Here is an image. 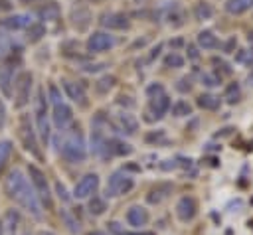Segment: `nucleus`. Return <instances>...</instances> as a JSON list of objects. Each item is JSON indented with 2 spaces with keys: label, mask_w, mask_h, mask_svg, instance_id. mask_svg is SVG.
Returning a JSON list of instances; mask_svg holds the SVG:
<instances>
[{
  "label": "nucleus",
  "mask_w": 253,
  "mask_h": 235,
  "mask_svg": "<svg viewBox=\"0 0 253 235\" xmlns=\"http://www.w3.org/2000/svg\"><path fill=\"white\" fill-rule=\"evenodd\" d=\"M6 192H8V197L14 199L22 209L32 213L36 219L42 217V203H40L34 188L30 186L28 178L20 170H12L8 174V178H6Z\"/></svg>",
  "instance_id": "f257e3e1"
},
{
  "label": "nucleus",
  "mask_w": 253,
  "mask_h": 235,
  "mask_svg": "<svg viewBox=\"0 0 253 235\" xmlns=\"http://www.w3.org/2000/svg\"><path fill=\"white\" fill-rule=\"evenodd\" d=\"M59 152H61V156H63L67 162H71V164H79V162H83V160L87 158L85 140H83L79 128H77V130H71L69 134L63 136V140H61V144H59Z\"/></svg>",
  "instance_id": "f03ea898"
},
{
  "label": "nucleus",
  "mask_w": 253,
  "mask_h": 235,
  "mask_svg": "<svg viewBox=\"0 0 253 235\" xmlns=\"http://www.w3.org/2000/svg\"><path fill=\"white\" fill-rule=\"evenodd\" d=\"M28 174H30V182H32V188H34L38 199H40L47 209H51V192H49V184H47L45 174H43L36 164H30V166H28Z\"/></svg>",
  "instance_id": "7ed1b4c3"
},
{
  "label": "nucleus",
  "mask_w": 253,
  "mask_h": 235,
  "mask_svg": "<svg viewBox=\"0 0 253 235\" xmlns=\"http://www.w3.org/2000/svg\"><path fill=\"white\" fill-rule=\"evenodd\" d=\"M134 186V180L125 172V170H117L109 176L107 180V188H105V194L109 197H117V196H123V194H128Z\"/></svg>",
  "instance_id": "20e7f679"
},
{
  "label": "nucleus",
  "mask_w": 253,
  "mask_h": 235,
  "mask_svg": "<svg viewBox=\"0 0 253 235\" xmlns=\"http://www.w3.org/2000/svg\"><path fill=\"white\" fill-rule=\"evenodd\" d=\"M18 134H20V140H22L24 148L30 150L36 158H42V152H40L38 140H36V130H34V126H32V122H30V118H28V115H22V117H20V130H18Z\"/></svg>",
  "instance_id": "39448f33"
},
{
  "label": "nucleus",
  "mask_w": 253,
  "mask_h": 235,
  "mask_svg": "<svg viewBox=\"0 0 253 235\" xmlns=\"http://www.w3.org/2000/svg\"><path fill=\"white\" fill-rule=\"evenodd\" d=\"M20 63V57L14 61V55L0 61V89L6 97H12V83H14V71Z\"/></svg>",
  "instance_id": "423d86ee"
},
{
  "label": "nucleus",
  "mask_w": 253,
  "mask_h": 235,
  "mask_svg": "<svg viewBox=\"0 0 253 235\" xmlns=\"http://www.w3.org/2000/svg\"><path fill=\"white\" fill-rule=\"evenodd\" d=\"M30 89H32V75L28 71H22L16 77V93H14V105L18 109H22L24 105H28L30 101Z\"/></svg>",
  "instance_id": "0eeeda50"
},
{
  "label": "nucleus",
  "mask_w": 253,
  "mask_h": 235,
  "mask_svg": "<svg viewBox=\"0 0 253 235\" xmlns=\"http://www.w3.org/2000/svg\"><path fill=\"white\" fill-rule=\"evenodd\" d=\"M99 188V176L97 174H85L77 184H75V190H73V196L77 199H85V197H91Z\"/></svg>",
  "instance_id": "6e6552de"
},
{
  "label": "nucleus",
  "mask_w": 253,
  "mask_h": 235,
  "mask_svg": "<svg viewBox=\"0 0 253 235\" xmlns=\"http://www.w3.org/2000/svg\"><path fill=\"white\" fill-rule=\"evenodd\" d=\"M196 213H198V203H196V199L192 196H184V197L178 199V203H176V217L182 223L192 221L196 217Z\"/></svg>",
  "instance_id": "1a4fd4ad"
},
{
  "label": "nucleus",
  "mask_w": 253,
  "mask_h": 235,
  "mask_svg": "<svg viewBox=\"0 0 253 235\" xmlns=\"http://www.w3.org/2000/svg\"><path fill=\"white\" fill-rule=\"evenodd\" d=\"M36 122H38L40 138H42L43 142H47V140H49V122H47V117H45V99H43V93H42V91H40V95H38Z\"/></svg>",
  "instance_id": "9d476101"
},
{
  "label": "nucleus",
  "mask_w": 253,
  "mask_h": 235,
  "mask_svg": "<svg viewBox=\"0 0 253 235\" xmlns=\"http://www.w3.org/2000/svg\"><path fill=\"white\" fill-rule=\"evenodd\" d=\"M113 45H115V38L109 36L107 32H93L89 36V39H87V49L93 51V53L95 51H105V49H109Z\"/></svg>",
  "instance_id": "9b49d317"
},
{
  "label": "nucleus",
  "mask_w": 253,
  "mask_h": 235,
  "mask_svg": "<svg viewBox=\"0 0 253 235\" xmlns=\"http://www.w3.org/2000/svg\"><path fill=\"white\" fill-rule=\"evenodd\" d=\"M170 109V99L166 93H160L156 97H150V103H148V111H150V120L154 118H162Z\"/></svg>",
  "instance_id": "f8f14e48"
},
{
  "label": "nucleus",
  "mask_w": 253,
  "mask_h": 235,
  "mask_svg": "<svg viewBox=\"0 0 253 235\" xmlns=\"http://www.w3.org/2000/svg\"><path fill=\"white\" fill-rule=\"evenodd\" d=\"M2 28L10 30V32H16V30H24V28H30L32 26V16L30 14H14V16H8L0 22Z\"/></svg>",
  "instance_id": "ddd939ff"
},
{
  "label": "nucleus",
  "mask_w": 253,
  "mask_h": 235,
  "mask_svg": "<svg viewBox=\"0 0 253 235\" xmlns=\"http://www.w3.org/2000/svg\"><path fill=\"white\" fill-rule=\"evenodd\" d=\"M170 194H172V184L162 182V184H156V186L146 194V201L152 203V205H158V203H162Z\"/></svg>",
  "instance_id": "4468645a"
},
{
  "label": "nucleus",
  "mask_w": 253,
  "mask_h": 235,
  "mask_svg": "<svg viewBox=\"0 0 253 235\" xmlns=\"http://www.w3.org/2000/svg\"><path fill=\"white\" fill-rule=\"evenodd\" d=\"M71 118H73V111L65 103H59L53 107V124L57 128H65L71 122Z\"/></svg>",
  "instance_id": "2eb2a0df"
},
{
  "label": "nucleus",
  "mask_w": 253,
  "mask_h": 235,
  "mask_svg": "<svg viewBox=\"0 0 253 235\" xmlns=\"http://www.w3.org/2000/svg\"><path fill=\"white\" fill-rule=\"evenodd\" d=\"M101 24L109 30H126L128 28V18L125 14H119V12H111V14H105L101 18Z\"/></svg>",
  "instance_id": "dca6fc26"
},
{
  "label": "nucleus",
  "mask_w": 253,
  "mask_h": 235,
  "mask_svg": "<svg viewBox=\"0 0 253 235\" xmlns=\"http://www.w3.org/2000/svg\"><path fill=\"white\" fill-rule=\"evenodd\" d=\"M0 225H2V233L4 235H16L18 225H20V213H18V209H8L4 213Z\"/></svg>",
  "instance_id": "f3484780"
},
{
  "label": "nucleus",
  "mask_w": 253,
  "mask_h": 235,
  "mask_svg": "<svg viewBox=\"0 0 253 235\" xmlns=\"http://www.w3.org/2000/svg\"><path fill=\"white\" fill-rule=\"evenodd\" d=\"M105 150H107V156H128V154H132V146L119 140V138L107 140Z\"/></svg>",
  "instance_id": "a211bd4d"
},
{
  "label": "nucleus",
  "mask_w": 253,
  "mask_h": 235,
  "mask_svg": "<svg viewBox=\"0 0 253 235\" xmlns=\"http://www.w3.org/2000/svg\"><path fill=\"white\" fill-rule=\"evenodd\" d=\"M126 221H128V225H132V227L138 229V227H142V225L148 223V211L144 207H140V205H132L126 211Z\"/></svg>",
  "instance_id": "6ab92c4d"
},
{
  "label": "nucleus",
  "mask_w": 253,
  "mask_h": 235,
  "mask_svg": "<svg viewBox=\"0 0 253 235\" xmlns=\"http://www.w3.org/2000/svg\"><path fill=\"white\" fill-rule=\"evenodd\" d=\"M117 126L121 132H126V134H134L138 130V122L130 113H121L117 117Z\"/></svg>",
  "instance_id": "aec40b11"
},
{
  "label": "nucleus",
  "mask_w": 253,
  "mask_h": 235,
  "mask_svg": "<svg viewBox=\"0 0 253 235\" xmlns=\"http://www.w3.org/2000/svg\"><path fill=\"white\" fill-rule=\"evenodd\" d=\"M14 49L18 51L20 49V43L14 41L10 36L0 34V61L6 59V57H10V55H14Z\"/></svg>",
  "instance_id": "412c9836"
},
{
  "label": "nucleus",
  "mask_w": 253,
  "mask_h": 235,
  "mask_svg": "<svg viewBox=\"0 0 253 235\" xmlns=\"http://www.w3.org/2000/svg\"><path fill=\"white\" fill-rule=\"evenodd\" d=\"M65 93L69 95V99H73L75 103H85V87L81 83H73V81H65L63 83Z\"/></svg>",
  "instance_id": "4be33fe9"
},
{
  "label": "nucleus",
  "mask_w": 253,
  "mask_h": 235,
  "mask_svg": "<svg viewBox=\"0 0 253 235\" xmlns=\"http://www.w3.org/2000/svg\"><path fill=\"white\" fill-rule=\"evenodd\" d=\"M105 144H107V138L101 134V130H93L91 134V152L97 154V156H107V150H105Z\"/></svg>",
  "instance_id": "5701e85b"
},
{
  "label": "nucleus",
  "mask_w": 253,
  "mask_h": 235,
  "mask_svg": "<svg viewBox=\"0 0 253 235\" xmlns=\"http://www.w3.org/2000/svg\"><path fill=\"white\" fill-rule=\"evenodd\" d=\"M219 97H215V95H211V93H204V95H200L198 97V101H196V105L200 107V109H206V111H215L217 107H219Z\"/></svg>",
  "instance_id": "b1692460"
},
{
  "label": "nucleus",
  "mask_w": 253,
  "mask_h": 235,
  "mask_svg": "<svg viewBox=\"0 0 253 235\" xmlns=\"http://www.w3.org/2000/svg\"><path fill=\"white\" fill-rule=\"evenodd\" d=\"M198 43H200V47H204V49H215V47L219 45L217 38H215L210 30H204V32L198 34Z\"/></svg>",
  "instance_id": "393cba45"
},
{
  "label": "nucleus",
  "mask_w": 253,
  "mask_h": 235,
  "mask_svg": "<svg viewBox=\"0 0 253 235\" xmlns=\"http://www.w3.org/2000/svg\"><path fill=\"white\" fill-rule=\"evenodd\" d=\"M251 6H253V0H227L225 2V10L229 14H243Z\"/></svg>",
  "instance_id": "a878e982"
},
{
  "label": "nucleus",
  "mask_w": 253,
  "mask_h": 235,
  "mask_svg": "<svg viewBox=\"0 0 253 235\" xmlns=\"http://www.w3.org/2000/svg\"><path fill=\"white\" fill-rule=\"evenodd\" d=\"M194 16H196V20H210L213 16L211 4L210 2H198L194 6Z\"/></svg>",
  "instance_id": "bb28decb"
},
{
  "label": "nucleus",
  "mask_w": 253,
  "mask_h": 235,
  "mask_svg": "<svg viewBox=\"0 0 253 235\" xmlns=\"http://www.w3.org/2000/svg\"><path fill=\"white\" fill-rule=\"evenodd\" d=\"M40 16H42V20L53 22V20H57V18H59V6H57V4H53V2H49V4H45V6L40 10Z\"/></svg>",
  "instance_id": "cd10ccee"
},
{
  "label": "nucleus",
  "mask_w": 253,
  "mask_h": 235,
  "mask_svg": "<svg viewBox=\"0 0 253 235\" xmlns=\"http://www.w3.org/2000/svg\"><path fill=\"white\" fill-rule=\"evenodd\" d=\"M89 211L93 215H103L107 211V201L103 197H99V196H91V199H89Z\"/></svg>",
  "instance_id": "c85d7f7f"
},
{
  "label": "nucleus",
  "mask_w": 253,
  "mask_h": 235,
  "mask_svg": "<svg viewBox=\"0 0 253 235\" xmlns=\"http://www.w3.org/2000/svg\"><path fill=\"white\" fill-rule=\"evenodd\" d=\"M172 115L174 117H188V115H192V105L188 101L180 99V101H176L172 105Z\"/></svg>",
  "instance_id": "c756f323"
},
{
  "label": "nucleus",
  "mask_w": 253,
  "mask_h": 235,
  "mask_svg": "<svg viewBox=\"0 0 253 235\" xmlns=\"http://www.w3.org/2000/svg\"><path fill=\"white\" fill-rule=\"evenodd\" d=\"M10 154H12V142H10V140H2V142H0V172H2V168L6 166Z\"/></svg>",
  "instance_id": "7c9ffc66"
},
{
  "label": "nucleus",
  "mask_w": 253,
  "mask_h": 235,
  "mask_svg": "<svg viewBox=\"0 0 253 235\" xmlns=\"http://www.w3.org/2000/svg\"><path fill=\"white\" fill-rule=\"evenodd\" d=\"M42 36H45L43 24H32V26L28 28V39H30V41H38Z\"/></svg>",
  "instance_id": "2f4dec72"
},
{
  "label": "nucleus",
  "mask_w": 253,
  "mask_h": 235,
  "mask_svg": "<svg viewBox=\"0 0 253 235\" xmlns=\"http://www.w3.org/2000/svg\"><path fill=\"white\" fill-rule=\"evenodd\" d=\"M223 99H225L229 105H235V103L239 101V85H237V83H231V85L225 89Z\"/></svg>",
  "instance_id": "473e14b6"
},
{
  "label": "nucleus",
  "mask_w": 253,
  "mask_h": 235,
  "mask_svg": "<svg viewBox=\"0 0 253 235\" xmlns=\"http://www.w3.org/2000/svg\"><path fill=\"white\" fill-rule=\"evenodd\" d=\"M61 219L65 221V225H67V229H69L71 233H77V231H79V223L73 219V215H69L67 211H61Z\"/></svg>",
  "instance_id": "72a5a7b5"
},
{
  "label": "nucleus",
  "mask_w": 253,
  "mask_h": 235,
  "mask_svg": "<svg viewBox=\"0 0 253 235\" xmlns=\"http://www.w3.org/2000/svg\"><path fill=\"white\" fill-rule=\"evenodd\" d=\"M164 63H166V67H182L184 65V57H180L178 53H170V55H166Z\"/></svg>",
  "instance_id": "f704fd0d"
},
{
  "label": "nucleus",
  "mask_w": 253,
  "mask_h": 235,
  "mask_svg": "<svg viewBox=\"0 0 253 235\" xmlns=\"http://www.w3.org/2000/svg\"><path fill=\"white\" fill-rule=\"evenodd\" d=\"M113 85H115V77L107 75V77L99 79V83H97V91H99V93H105V91H109Z\"/></svg>",
  "instance_id": "c9c22d12"
},
{
  "label": "nucleus",
  "mask_w": 253,
  "mask_h": 235,
  "mask_svg": "<svg viewBox=\"0 0 253 235\" xmlns=\"http://www.w3.org/2000/svg\"><path fill=\"white\" fill-rule=\"evenodd\" d=\"M239 63H247V65H251L253 63V49H241L239 53H237V57H235Z\"/></svg>",
  "instance_id": "e433bc0d"
},
{
  "label": "nucleus",
  "mask_w": 253,
  "mask_h": 235,
  "mask_svg": "<svg viewBox=\"0 0 253 235\" xmlns=\"http://www.w3.org/2000/svg\"><path fill=\"white\" fill-rule=\"evenodd\" d=\"M81 14H83V18H85V20L79 24V30H85V28H87V24H89V18H91V16H89V12H87V10H81ZM79 18H81V16H79V14L73 10V24H75Z\"/></svg>",
  "instance_id": "4c0bfd02"
},
{
  "label": "nucleus",
  "mask_w": 253,
  "mask_h": 235,
  "mask_svg": "<svg viewBox=\"0 0 253 235\" xmlns=\"http://www.w3.org/2000/svg\"><path fill=\"white\" fill-rule=\"evenodd\" d=\"M55 192H57V197H59L61 201H69V199H71V196L67 194V190H65V186H63L61 182L55 184Z\"/></svg>",
  "instance_id": "58836bf2"
},
{
  "label": "nucleus",
  "mask_w": 253,
  "mask_h": 235,
  "mask_svg": "<svg viewBox=\"0 0 253 235\" xmlns=\"http://www.w3.org/2000/svg\"><path fill=\"white\" fill-rule=\"evenodd\" d=\"M160 93H164V87H162L160 83H152V85L146 87V95H148V97H156V95H160Z\"/></svg>",
  "instance_id": "ea45409f"
},
{
  "label": "nucleus",
  "mask_w": 253,
  "mask_h": 235,
  "mask_svg": "<svg viewBox=\"0 0 253 235\" xmlns=\"http://www.w3.org/2000/svg\"><path fill=\"white\" fill-rule=\"evenodd\" d=\"M202 81H204V85H208V87L219 85V77H215V75H210V73H204V75H202Z\"/></svg>",
  "instance_id": "a19ab883"
},
{
  "label": "nucleus",
  "mask_w": 253,
  "mask_h": 235,
  "mask_svg": "<svg viewBox=\"0 0 253 235\" xmlns=\"http://www.w3.org/2000/svg\"><path fill=\"white\" fill-rule=\"evenodd\" d=\"M176 89H178V91H182V93H186V91H190V89H192V81H190L188 77H182V79L178 81Z\"/></svg>",
  "instance_id": "79ce46f5"
},
{
  "label": "nucleus",
  "mask_w": 253,
  "mask_h": 235,
  "mask_svg": "<svg viewBox=\"0 0 253 235\" xmlns=\"http://www.w3.org/2000/svg\"><path fill=\"white\" fill-rule=\"evenodd\" d=\"M49 97H51V101H53L55 105H59V103H61V95H59V91H57V87H55V85H49Z\"/></svg>",
  "instance_id": "37998d69"
},
{
  "label": "nucleus",
  "mask_w": 253,
  "mask_h": 235,
  "mask_svg": "<svg viewBox=\"0 0 253 235\" xmlns=\"http://www.w3.org/2000/svg\"><path fill=\"white\" fill-rule=\"evenodd\" d=\"M109 229H111L113 233H117V235H123V233H125V229L121 227L119 221H111V223H109Z\"/></svg>",
  "instance_id": "c03bdc74"
},
{
  "label": "nucleus",
  "mask_w": 253,
  "mask_h": 235,
  "mask_svg": "<svg viewBox=\"0 0 253 235\" xmlns=\"http://www.w3.org/2000/svg\"><path fill=\"white\" fill-rule=\"evenodd\" d=\"M160 168H162V170H174V168H178V162H176V160H164V162L160 164Z\"/></svg>",
  "instance_id": "a18cd8bd"
},
{
  "label": "nucleus",
  "mask_w": 253,
  "mask_h": 235,
  "mask_svg": "<svg viewBox=\"0 0 253 235\" xmlns=\"http://www.w3.org/2000/svg\"><path fill=\"white\" fill-rule=\"evenodd\" d=\"M158 138H164V132L162 130L152 132V134H146V142H152V140H158Z\"/></svg>",
  "instance_id": "49530a36"
},
{
  "label": "nucleus",
  "mask_w": 253,
  "mask_h": 235,
  "mask_svg": "<svg viewBox=\"0 0 253 235\" xmlns=\"http://www.w3.org/2000/svg\"><path fill=\"white\" fill-rule=\"evenodd\" d=\"M4 122H6V107H4V103L0 99V128L4 126Z\"/></svg>",
  "instance_id": "de8ad7c7"
},
{
  "label": "nucleus",
  "mask_w": 253,
  "mask_h": 235,
  "mask_svg": "<svg viewBox=\"0 0 253 235\" xmlns=\"http://www.w3.org/2000/svg\"><path fill=\"white\" fill-rule=\"evenodd\" d=\"M123 235H156V233H152V231H140V233H123Z\"/></svg>",
  "instance_id": "09e8293b"
},
{
  "label": "nucleus",
  "mask_w": 253,
  "mask_h": 235,
  "mask_svg": "<svg viewBox=\"0 0 253 235\" xmlns=\"http://www.w3.org/2000/svg\"><path fill=\"white\" fill-rule=\"evenodd\" d=\"M188 51H190V57H192V59H196V57H198V53H196L194 45H190V47H188Z\"/></svg>",
  "instance_id": "8fccbe9b"
},
{
  "label": "nucleus",
  "mask_w": 253,
  "mask_h": 235,
  "mask_svg": "<svg viewBox=\"0 0 253 235\" xmlns=\"http://www.w3.org/2000/svg\"><path fill=\"white\" fill-rule=\"evenodd\" d=\"M101 67H103V65H89V67H85V69H87V71H99Z\"/></svg>",
  "instance_id": "3c124183"
},
{
  "label": "nucleus",
  "mask_w": 253,
  "mask_h": 235,
  "mask_svg": "<svg viewBox=\"0 0 253 235\" xmlns=\"http://www.w3.org/2000/svg\"><path fill=\"white\" fill-rule=\"evenodd\" d=\"M247 83H249V85H251V87H253V71H251V73H249V75H247Z\"/></svg>",
  "instance_id": "603ef678"
},
{
  "label": "nucleus",
  "mask_w": 253,
  "mask_h": 235,
  "mask_svg": "<svg viewBox=\"0 0 253 235\" xmlns=\"http://www.w3.org/2000/svg\"><path fill=\"white\" fill-rule=\"evenodd\" d=\"M87 235H107V233H103V231H91V233H87Z\"/></svg>",
  "instance_id": "864d4df0"
},
{
  "label": "nucleus",
  "mask_w": 253,
  "mask_h": 235,
  "mask_svg": "<svg viewBox=\"0 0 253 235\" xmlns=\"http://www.w3.org/2000/svg\"><path fill=\"white\" fill-rule=\"evenodd\" d=\"M38 235H53V233H51V231H40Z\"/></svg>",
  "instance_id": "5fc2aeb1"
},
{
  "label": "nucleus",
  "mask_w": 253,
  "mask_h": 235,
  "mask_svg": "<svg viewBox=\"0 0 253 235\" xmlns=\"http://www.w3.org/2000/svg\"><path fill=\"white\" fill-rule=\"evenodd\" d=\"M20 2H24V4H28V2H34V0H20Z\"/></svg>",
  "instance_id": "6e6d98bb"
},
{
  "label": "nucleus",
  "mask_w": 253,
  "mask_h": 235,
  "mask_svg": "<svg viewBox=\"0 0 253 235\" xmlns=\"http://www.w3.org/2000/svg\"><path fill=\"white\" fill-rule=\"evenodd\" d=\"M0 235H4V233H2V225H0Z\"/></svg>",
  "instance_id": "4d7b16f0"
}]
</instances>
